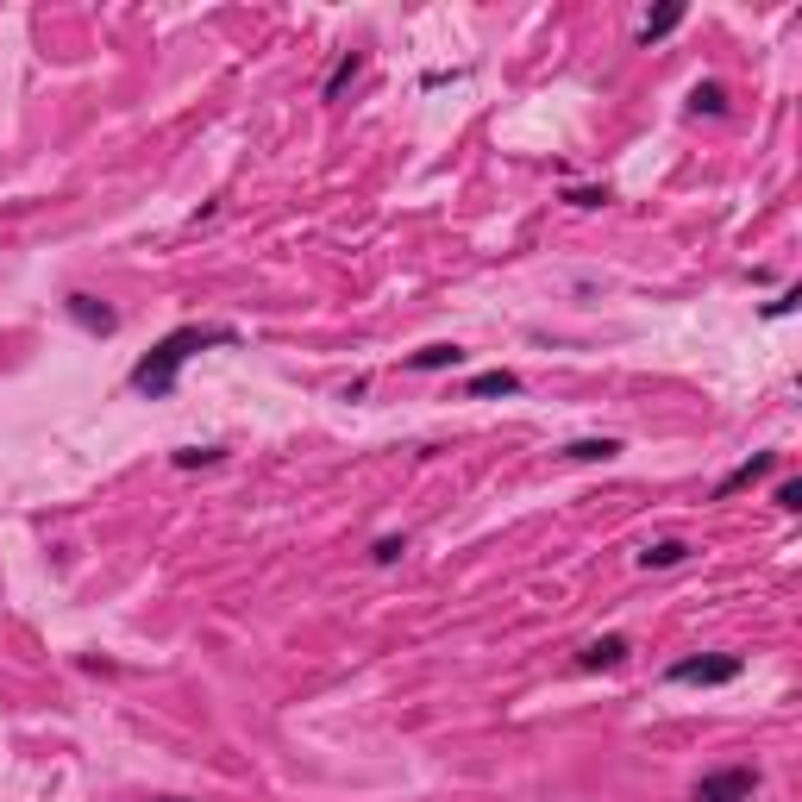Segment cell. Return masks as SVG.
<instances>
[{"label": "cell", "mask_w": 802, "mask_h": 802, "mask_svg": "<svg viewBox=\"0 0 802 802\" xmlns=\"http://www.w3.org/2000/svg\"><path fill=\"white\" fill-rule=\"evenodd\" d=\"M239 333L232 326H176V333H163L145 358L132 364V389L138 395H151V401H163V395H176V376H182V364L195 358V351H214V345H232Z\"/></svg>", "instance_id": "obj_1"}, {"label": "cell", "mask_w": 802, "mask_h": 802, "mask_svg": "<svg viewBox=\"0 0 802 802\" xmlns=\"http://www.w3.org/2000/svg\"><path fill=\"white\" fill-rule=\"evenodd\" d=\"M759 796V765H721V771H702L690 802H752Z\"/></svg>", "instance_id": "obj_2"}, {"label": "cell", "mask_w": 802, "mask_h": 802, "mask_svg": "<svg viewBox=\"0 0 802 802\" xmlns=\"http://www.w3.org/2000/svg\"><path fill=\"white\" fill-rule=\"evenodd\" d=\"M740 671H746L740 652H696V658H677L665 677L671 683H702V690H709V683H734Z\"/></svg>", "instance_id": "obj_3"}, {"label": "cell", "mask_w": 802, "mask_h": 802, "mask_svg": "<svg viewBox=\"0 0 802 802\" xmlns=\"http://www.w3.org/2000/svg\"><path fill=\"white\" fill-rule=\"evenodd\" d=\"M63 308H69V320H76L82 333H94V339H107L113 326H120V314H113V308H107L101 295H88V289H76V295L63 301Z\"/></svg>", "instance_id": "obj_4"}, {"label": "cell", "mask_w": 802, "mask_h": 802, "mask_svg": "<svg viewBox=\"0 0 802 802\" xmlns=\"http://www.w3.org/2000/svg\"><path fill=\"white\" fill-rule=\"evenodd\" d=\"M771 470H777V452H752L746 464H734V470H727V477L715 483V502H727V495H740V489H752V483H759V477H771Z\"/></svg>", "instance_id": "obj_5"}, {"label": "cell", "mask_w": 802, "mask_h": 802, "mask_svg": "<svg viewBox=\"0 0 802 802\" xmlns=\"http://www.w3.org/2000/svg\"><path fill=\"white\" fill-rule=\"evenodd\" d=\"M627 633H602V640H589L583 652H577V665L583 671H615V665H627Z\"/></svg>", "instance_id": "obj_6"}, {"label": "cell", "mask_w": 802, "mask_h": 802, "mask_svg": "<svg viewBox=\"0 0 802 802\" xmlns=\"http://www.w3.org/2000/svg\"><path fill=\"white\" fill-rule=\"evenodd\" d=\"M464 395H470V401H489V395H521V376H514V370H477V376L464 383Z\"/></svg>", "instance_id": "obj_7"}, {"label": "cell", "mask_w": 802, "mask_h": 802, "mask_svg": "<svg viewBox=\"0 0 802 802\" xmlns=\"http://www.w3.org/2000/svg\"><path fill=\"white\" fill-rule=\"evenodd\" d=\"M358 76H364V51H345V57L333 63V76L320 82V101H339V94H345L351 82H358Z\"/></svg>", "instance_id": "obj_8"}, {"label": "cell", "mask_w": 802, "mask_h": 802, "mask_svg": "<svg viewBox=\"0 0 802 802\" xmlns=\"http://www.w3.org/2000/svg\"><path fill=\"white\" fill-rule=\"evenodd\" d=\"M464 358H470L464 345H452V339H439V345H427V351H414V358H408V370H458Z\"/></svg>", "instance_id": "obj_9"}, {"label": "cell", "mask_w": 802, "mask_h": 802, "mask_svg": "<svg viewBox=\"0 0 802 802\" xmlns=\"http://www.w3.org/2000/svg\"><path fill=\"white\" fill-rule=\"evenodd\" d=\"M677 26H683V0H671V7H658V13H646V19H640V44L652 51V44H658V38H671Z\"/></svg>", "instance_id": "obj_10"}, {"label": "cell", "mask_w": 802, "mask_h": 802, "mask_svg": "<svg viewBox=\"0 0 802 802\" xmlns=\"http://www.w3.org/2000/svg\"><path fill=\"white\" fill-rule=\"evenodd\" d=\"M621 452V439H571V445H564V458H571V464H608V458H615Z\"/></svg>", "instance_id": "obj_11"}, {"label": "cell", "mask_w": 802, "mask_h": 802, "mask_svg": "<svg viewBox=\"0 0 802 802\" xmlns=\"http://www.w3.org/2000/svg\"><path fill=\"white\" fill-rule=\"evenodd\" d=\"M683 558H690V546H683V539H652V546L640 552L646 571H671V564H683Z\"/></svg>", "instance_id": "obj_12"}, {"label": "cell", "mask_w": 802, "mask_h": 802, "mask_svg": "<svg viewBox=\"0 0 802 802\" xmlns=\"http://www.w3.org/2000/svg\"><path fill=\"white\" fill-rule=\"evenodd\" d=\"M690 113H709V120H721V113H727V88H721V82H696V88H690Z\"/></svg>", "instance_id": "obj_13"}, {"label": "cell", "mask_w": 802, "mask_h": 802, "mask_svg": "<svg viewBox=\"0 0 802 802\" xmlns=\"http://www.w3.org/2000/svg\"><path fill=\"white\" fill-rule=\"evenodd\" d=\"M176 458V470H201V464H220L226 452H220V445H182V452H170Z\"/></svg>", "instance_id": "obj_14"}, {"label": "cell", "mask_w": 802, "mask_h": 802, "mask_svg": "<svg viewBox=\"0 0 802 802\" xmlns=\"http://www.w3.org/2000/svg\"><path fill=\"white\" fill-rule=\"evenodd\" d=\"M401 552H408V539H401V533H383V539L370 546V558H376V564H401Z\"/></svg>", "instance_id": "obj_15"}, {"label": "cell", "mask_w": 802, "mask_h": 802, "mask_svg": "<svg viewBox=\"0 0 802 802\" xmlns=\"http://www.w3.org/2000/svg\"><path fill=\"white\" fill-rule=\"evenodd\" d=\"M771 502L784 508V514H796V508H802V483H796V477H784V483H777V495H771Z\"/></svg>", "instance_id": "obj_16"}, {"label": "cell", "mask_w": 802, "mask_h": 802, "mask_svg": "<svg viewBox=\"0 0 802 802\" xmlns=\"http://www.w3.org/2000/svg\"><path fill=\"white\" fill-rule=\"evenodd\" d=\"M564 201H571V207H602L608 188H564Z\"/></svg>", "instance_id": "obj_17"}, {"label": "cell", "mask_w": 802, "mask_h": 802, "mask_svg": "<svg viewBox=\"0 0 802 802\" xmlns=\"http://www.w3.org/2000/svg\"><path fill=\"white\" fill-rule=\"evenodd\" d=\"M796 301H802V289H784V295H777V301H771V308H765V320H784V314L796 308Z\"/></svg>", "instance_id": "obj_18"}, {"label": "cell", "mask_w": 802, "mask_h": 802, "mask_svg": "<svg viewBox=\"0 0 802 802\" xmlns=\"http://www.w3.org/2000/svg\"><path fill=\"white\" fill-rule=\"evenodd\" d=\"M163 802H182V796H163Z\"/></svg>", "instance_id": "obj_19"}]
</instances>
